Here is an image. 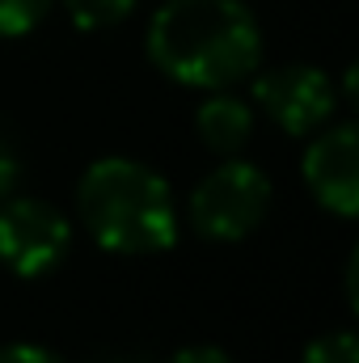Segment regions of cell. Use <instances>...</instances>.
<instances>
[{
	"label": "cell",
	"mask_w": 359,
	"mask_h": 363,
	"mask_svg": "<svg viewBox=\"0 0 359 363\" xmlns=\"http://www.w3.org/2000/svg\"><path fill=\"white\" fill-rule=\"evenodd\" d=\"M148 60L186 89H233L263 60V26L245 0H165L148 21Z\"/></svg>",
	"instance_id": "1"
},
{
	"label": "cell",
	"mask_w": 359,
	"mask_h": 363,
	"mask_svg": "<svg viewBox=\"0 0 359 363\" xmlns=\"http://www.w3.org/2000/svg\"><path fill=\"white\" fill-rule=\"evenodd\" d=\"M77 211L106 254H165L178 245V203L170 182L144 161L101 157L81 174Z\"/></svg>",
	"instance_id": "2"
},
{
	"label": "cell",
	"mask_w": 359,
	"mask_h": 363,
	"mask_svg": "<svg viewBox=\"0 0 359 363\" xmlns=\"http://www.w3.org/2000/svg\"><path fill=\"white\" fill-rule=\"evenodd\" d=\"M270 199H275L270 178L258 165L224 157L220 169H211L190 190V228L216 245L245 241L267 220Z\"/></svg>",
	"instance_id": "3"
},
{
	"label": "cell",
	"mask_w": 359,
	"mask_h": 363,
	"mask_svg": "<svg viewBox=\"0 0 359 363\" xmlns=\"http://www.w3.org/2000/svg\"><path fill=\"white\" fill-rule=\"evenodd\" d=\"M72 250V224L43 199H9L0 203V267L17 279L51 274Z\"/></svg>",
	"instance_id": "4"
},
{
	"label": "cell",
	"mask_w": 359,
	"mask_h": 363,
	"mask_svg": "<svg viewBox=\"0 0 359 363\" xmlns=\"http://www.w3.org/2000/svg\"><path fill=\"white\" fill-rule=\"evenodd\" d=\"M254 101L283 135H313L330 123L338 97L334 81L313 64H283L254 81Z\"/></svg>",
	"instance_id": "5"
},
{
	"label": "cell",
	"mask_w": 359,
	"mask_h": 363,
	"mask_svg": "<svg viewBox=\"0 0 359 363\" xmlns=\"http://www.w3.org/2000/svg\"><path fill=\"white\" fill-rule=\"evenodd\" d=\"M304 186L338 220L359 216V131L355 123L326 127L304 148Z\"/></svg>",
	"instance_id": "6"
},
{
	"label": "cell",
	"mask_w": 359,
	"mask_h": 363,
	"mask_svg": "<svg viewBox=\"0 0 359 363\" xmlns=\"http://www.w3.org/2000/svg\"><path fill=\"white\" fill-rule=\"evenodd\" d=\"M194 131L216 157H237L254 135V110L228 89H211V97L194 110Z\"/></svg>",
	"instance_id": "7"
},
{
	"label": "cell",
	"mask_w": 359,
	"mask_h": 363,
	"mask_svg": "<svg viewBox=\"0 0 359 363\" xmlns=\"http://www.w3.org/2000/svg\"><path fill=\"white\" fill-rule=\"evenodd\" d=\"M77 30H110L136 13L140 0H60Z\"/></svg>",
	"instance_id": "8"
},
{
	"label": "cell",
	"mask_w": 359,
	"mask_h": 363,
	"mask_svg": "<svg viewBox=\"0 0 359 363\" xmlns=\"http://www.w3.org/2000/svg\"><path fill=\"white\" fill-rule=\"evenodd\" d=\"M55 0H0V38H21L47 21Z\"/></svg>",
	"instance_id": "9"
},
{
	"label": "cell",
	"mask_w": 359,
	"mask_h": 363,
	"mask_svg": "<svg viewBox=\"0 0 359 363\" xmlns=\"http://www.w3.org/2000/svg\"><path fill=\"white\" fill-rule=\"evenodd\" d=\"M300 363H359V338L351 330H334V334H321L304 347Z\"/></svg>",
	"instance_id": "10"
},
{
	"label": "cell",
	"mask_w": 359,
	"mask_h": 363,
	"mask_svg": "<svg viewBox=\"0 0 359 363\" xmlns=\"http://www.w3.org/2000/svg\"><path fill=\"white\" fill-rule=\"evenodd\" d=\"M0 363H64L55 351L38 347V342H9L0 347Z\"/></svg>",
	"instance_id": "11"
},
{
	"label": "cell",
	"mask_w": 359,
	"mask_h": 363,
	"mask_svg": "<svg viewBox=\"0 0 359 363\" xmlns=\"http://www.w3.org/2000/svg\"><path fill=\"white\" fill-rule=\"evenodd\" d=\"M17 178H21V161H17V152H13V144L0 135V199L17 186Z\"/></svg>",
	"instance_id": "12"
},
{
	"label": "cell",
	"mask_w": 359,
	"mask_h": 363,
	"mask_svg": "<svg viewBox=\"0 0 359 363\" xmlns=\"http://www.w3.org/2000/svg\"><path fill=\"white\" fill-rule=\"evenodd\" d=\"M170 363H233V359H228L220 347H207V342H203V347H182V351H174Z\"/></svg>",
	"instance_id": "13"
}]
</instances>
